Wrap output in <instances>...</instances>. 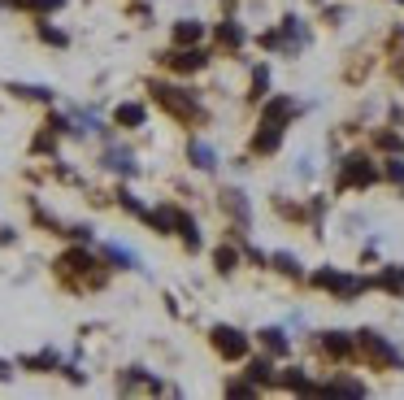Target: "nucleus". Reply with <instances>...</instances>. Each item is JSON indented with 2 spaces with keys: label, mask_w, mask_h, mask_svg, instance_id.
Returning a JSON list of instances; mask_svg holds the SVG:
<instances>
[{
  "label": "nucleus",
  "mask_w": 404,
  "mask_h": 400,
  "mask_svg": "<svg viewBox=\"0 0 404 400\" xmlns=\"http://www.w3.org/2000/svg\"><path fill=\"white\" fill-rule=\"evenodd\" d=\"M200 35H204L200 22H179V26H174V40H179V44H196Z\"/></svg>",
  "instance_id": "423d86ee"
},
{
  "label": "nucleus",
  "mask_w": 404,
  "mask_h": 400,
  "mask_svg": "<svg viewBox=\"0 0 404 400\" xmlns=\"http://www.w3.org/2000/svg\"><path fill=\"white\" fill-rule=\"evenodd\" d=\"M152 96H157V105H166L174 118H183V122H196V118H200V105H196V96H187L183 87L152 83Z\"/></svg>",
  "instance_id": "f257e3e1"
},
{
  "label": "nucleus",
  "mask_w": 404,
  "mask_h": 400,
  "mask_svg": "<svg viewBox=\"0 0 404 400\" xmlns=\"http://www.w3.org/2000/svg\"><path fill=\"white\" fill-rule=\"evenodd\" d=\"M235 261H239V257H235L231 248H222V252H218V270H235Z\"/></svg>",
  "instance_id": "2eb2a0df"
},
{
  "label": "nucleus",
  "mask_w": 404,
  "mask_h": 400,
  "mask_svg": "<svg viewBox=\"0 0 404 400\" xmlns=\"http://www.w3.org/2000/svg\"><path fill=\"white\" fill-rule=\"evenodd\" d=\"M118 122H122V126H139V122H143V105H122V109H118Z\"/></svg>",
  "instance_id": "6e6552de"
},
{
  "label": "nucleus",
  "mask_w": 404,
  "mask_h": 400,
  "mask_svg": "<svg viewBox=\"0 0 404 400\" xmlns=\"http://www.w3.org/2000/svg\"><path fill=\"white\" fill-rule=\"evenodd\" d=\"M326 353H331V357H348L352 344L344 340V335H326Z\"/></svg>",
  "instance_id": "1a4fd4ad"
},
{
  "label": "nucleus",
  "mask_w": 404,
  "mask_h": 400,
  "mask_svg": "<svg viewBox=\"0 0 404 400\" xmlns=\"http://www.w3.org/2000/svg\"><path fill=\"white\" fill-rule=\"evenodd\" d=\"M109 166H113V170H126V174L135 170V166H131V157H126V153H109Z\"/></svg>",
  "instance_id": "f8f14e48"
},
{
  "label": "nucleus",
  "mask_w": 404,
  "mask_h": 400,
  "mask_svg": "<svg viewBox=\"0 0 404 400\" xmlns=\"http://www.w3.org/2000/svg\"><path fill=\"white\" fill-rule=\"evenodd\" d=\"M365 187V183H374V166H369V157H348V166H344V179H339V187Z\"/></svg>",
  "instance_id": "20e7f679"
},
{
  "label": "nucleus",
  "mask_w": 404,
  "mask_h": 400,
  "mask_svg": "<svg viewBox=\"0 0 404 400\" xmlns=\"http://www.w3.org/2000/svg\"><path fill=\"white\" fill-rule=\"evenodd\" d=\"M213 348L222 357H244L248 353V340H244V331H235V327H218L213 331Z\"/></svg>",
  "instance_id": "7ed1b4c3"
},
{
  "label": "nucleus",
  "mask_w": 404,
  "mask_h": 400,
  "mask_svg": "<svg viewBox=\"0 0 404 400\" xmlns=\"http://www.w3.org/2000/svg\"><path fill=\"white\" fill-rule=\"evenodd\" d=\"M109 257L118 261V266H139V261H135V252H126V248H118V244H109Z\"/></svg>",
  "instance_id": "9b49d317"
},
{
  "label": "nucleus",
  "mask_w": 404,
  "mask_h": 400,
  "mask_svg": "<svg viewBox=\"0 0 404 400\" xmlns=\"http://www.w3.org/2000/svg\"><path fill=\"white\" fill-rule=\"evenodd\" d=\"M191 162H196L200 170H213L218 157H213V148H209V144H191Z\"/></svg>",
  "instance_id": "0eeeda50"
},
{
  "label": "nucleus",
  "mask_w": 404,
  "mask_h": 400,
  "mask_svg": "<svg viewBox=\"0 0 404 400\" xmlns=\"http://www.w3.org/2000/svg\"><path fill=\"white\" fill-rule=\"evenodd\" d=\"M13 5H22V9H57L61 0H13Z\"/></svg>",
  "instance_id": "4468645a"
},
{
  "label": "nucleus",
  "mask_w": 404,
  "mask_h": 400,
  "mask_svg": "<svg viewBox=\"0 0 404 400\" xmlns=\"http://www.w3.org/2000/svg\"><path fill=\"white\" fill-rule=\"evenodd\" d=\"M5 374H9V365H0V379H5Z\"/></svg>",
  "instance_id": "dca6fc26"
},
{
  "label": "nucleus",
  "mask_w": 404,
  "mask_h": 400,
  "mask_svg": "<svg viewBox=\"0 0 404 400\" xmlns=\"http://www.w3.org/2000/svg\"><path fill=\"white\" fill-rule=\"evenodd\" d=\"M218 35H222V44H231V48H239V44H244V31H239L235 22H226V26L218 31Z\"/></svg>",
  "instance_id": "9d476101"
},
{
  "label": "nucleus",
  "mask_w": 404,
  "mask_h": 400,
  "mask_svg": "<svg viewBox=\"0 0 404 400\" xmlns=\"http://www.w3.org/2000/svg\"><path fill=\"white\" fill-rule=\"evenodd\" d=\"M357 344H361V353H365L369 361H378V365H400V353L383 340L378 331H361V340H357Z\"/></svg>",
  "instance_id": "f03ea898"
},
{
  "label": "nucleus",
  "mask_w": 404,
  "mask_h": 400,
  "mask_svg": "<svg viewBox=\"0 0 404 400\" xmlns=\"http://www.w3.org/2000/svg\"><path fill=\"white\" fill-rule=\"evenodd\" d=\"M166 61H170L174 70H200L204 66V53H170Z\"/></svg>",
  "instance_id": "39448f33"
},
{
  "label": "nucleus",
  "mask_w": 404,
  "mask_h": 400,
  "mask_svg": "<svg viewBox=\"0 0 404 400\" xmlns=\"http://www.w3.org/2000/svg\"><path fill=\"white\" fill-rule=\"evenodd\" d=\"M265 335H270V340H265V344H270V353H287V340H283V331H265Z\"/></svg>",
  "instance_id": "ddd939ff"
}]
</instances>
